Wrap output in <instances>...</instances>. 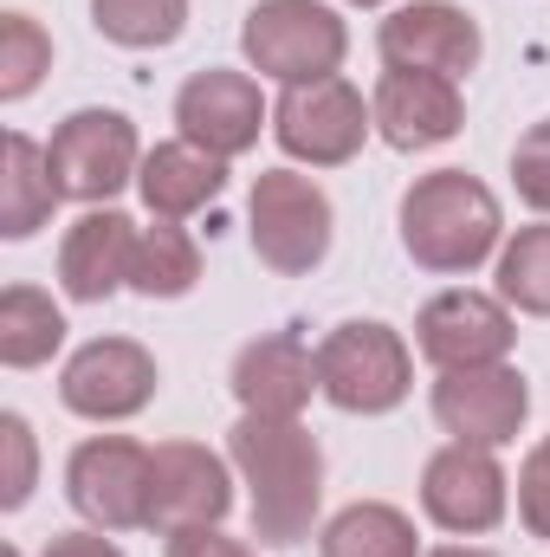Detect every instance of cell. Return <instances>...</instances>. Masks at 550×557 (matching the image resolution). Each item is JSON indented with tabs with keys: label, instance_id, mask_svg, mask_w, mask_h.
Wrapping results in <instances>:
<instances>
[{
	"label": "cell",
	"instance_id": "cell-1",
	"mask_svg": "<svg viewBox=\"0 0 550 557\" xmlns=\"http://www.w3.org/2000/svg\"><path fill=\"white\" fill-rule=\"evenodd\" d=\"M227 454L253 493V539L273 552L311 539V519L324 499V454L311 428H298L291 416H240L227 434Z\"/></svg>",
	"mask_w": 550,
	"mask_h": 557
},
{
	"label": "cell",
	"instance_id": "cell-2",
	"mask_svg": "<svg viewBox=\"0 0 550 557\" xmlns=\"http://www.w3.org/2000/svg\"><path fill=\"white\" fill-rule=\"evenodd\" d=\"M499 195L466 169H434L402 195V247L427 273H473L499 247Z\"/></svg>",
	"mask_w": 550,
	"mask_h": 557
},
{
	"label": "cell",
	"instance_id": "cell-3",
	"mask_svg": "<svg viewBox=\"0 0 550 557\" xmlns=\"http://www.w3.org/2000/svg\"><path fill=\"white\" fill-rule=\"evenodd\" d=\"M409 344L376 324V318H350L317 344V389L343 409V416H389L409 396Z\"/></svg>",
	"mask_w": 550,
	"mask_h": 557
},
{
	"label": "cell",
	"instance_id": "cell-4",
	"mask_svg": "<svg viewBox=\"0 0 550 557\" xmlns=\"http://www.w3.org/2000/svg\"><path fill=\"white\" fill-rule=\"evenodd\" d=\"M240 46L266 78L311 85V78H337V65L350 52V33L317 0H260L240 26Z\"/></svg>",
	"mask_w": 550,
	"mask_h": 557
},
{
	"label": "cell",
	"instance_id": "cell-5",
	"mask_svg": "<svg viewBox=\"0 0 550 557\" xmlns=\"http://www.w3.org/2000/svg\"><path fill=\"white\" fill-rule=\"evenodd\" d=\"M247 221H253V253L285 278L311 273V267L330 253V195H324L311 175L266 169V175L253 182Z\"/></svg>",
	"mask_w": 550,
	"mask_h": 557
},
{
	"label": "cell",
	"instance_id": "cell-6",
	"mask_svg": "<svg viewBox=\"0 0 550 557\" xmlns=\"http://www.w3.org/2000/svg\"><path fill=\"white\" fill-rule=\"evenodd\" d=\"M376 111H363V91L343 78H311V85H285L273 111V137L285 156L311 162V169H337L350 162L370 137Z\"/></svg>",
	"mask_w": 550,
	"mask_h": 557
},
{
	"label": "cell",
	"instance_id": "cell-7",
	"mask_svg": "<svg viewBox=\"0 0 550 557\" xmlns=\"http://www.w3.org/2000/svg\"><path fill=\"white\" fill-rule=\"evenodd\" d=\"M149 486H155V447H137L124 434H98L72 454L65 493L72 506L104 525V532H137L149 525Z\"/></svg>",
	"mask_w": 550,
	"mask_h": 557
},
{
	"label": "cell",
	"instance_id": "cell-8",
	"mask_svg": "<svg viewBox=\"0 0 550 557\" xmlns=\"http://www.w3.org/2000/svg\"><path fill=\"white\" fill-rule=\"evenodd\" d=\"M52 182L65 201H111L124 182H137V124L124 111H72L46 143Z\"/></svg>",
	"mask_w": 550,
	"mask_h": 557
},
{
	"label": "cell",
	"instance_id": "cell-9",
	"mask_svg": "<svg viewBox=\"0 0 550 557\" xmlns=\"http://www.w3.org/2000/svg\"><path fill=\"white\" fill-rule=\"evenodd\" d=\"M532 416V389L518 370L505 363H479V370H440L434 383V421L453 434V441H473V447H505Z\"/></svg>",
	"mask_w": 550,
	"mask_h": 557
},
{
	"label": "cell",
	"instance_id": "cell-10",
	"mask_svg": "<svg viewBox=\"0 0 550 557\" xmlns=\"http://www.w3.org/2000/svg\"><path fill=\"white\" fill-rule=\"evenodd\" d=\"M59 396H65L72 416L85 421H130L155 396V357L142 344H130V337H98V344H85L65 363Z\"/></svg>",
	"mask_w": 550,
	"mask_h": 557
},
{
	"label": "cell",
	"instance_id": "cell-11",
	"mask_svg": "<svg viewBox=\"0 0 550 557\" xmlns=\"http://www.w3.org/2000/svg\"><path fill=\"white\" fill-rule=\"evenodd\" d=\"M421 506L440 532H492L505 519V467L492 447L447 441L421 473Z\"/></svg>",
	"mask_w": 550,
	"mask_h": 557
},
{
	"label": "cell",
	"instance_id": "cell-12",
	"mask_svg": "<svg viewBox=\"0 0 550 557\" xmlns=\"http://www.w3.org/2000/svg\"><path fill=\"white\" fill-rule=\"evenodd\" d=\"M175 124H182V143H195V149L234 162V156H247V149L260 143L266 104H260V85H253L247 72H221V65H208V72H195V78L182 85V98H175Z\"/></svg>",
	"mask_w": 550,
	"mask_h": 557
},
{
	"label": "cell",
	"instance_id": "cell-13",
	"mask_svg": "<svg viewBox=\"0 0 550 557\" xmlns=\"http://www.w3.org/2000/svg\"><path fill=\"white\" fill-rule=\"evenodd\" d=\"M421 331V357L440 363V370H479V363H505L512 350V311L486 292H440L421 305L414 318Z\"/></svg>",
	"mask_w": 550,
	"mask_h": 557
},
{
	"label": "cell",
	"instance_id": "cell-14",
	"mask_svg": "<svg viewBox=\"0 0 550 557\" xmlns=\"http://www.w3.org/2000/svg\"><path fill=\"white\" fill-rule=\"evenodd\" d=\"M486 39H479V20L447 7V0H414L396 7L383 20V59L402 65V72H440V78H466L479 65Z\"/></svg>",
	"mask_w": 550,
	"mask_h": 557
},
{
	"label": "cell",
	"instance_id": "cell-15",
	"mask_svg": "<svg viewBox=\"0 0 550 557\" xmlns=\"http://www.w3.org/2000/svg\"><path fill=\"white\" fill-rule=\"evenodd\" d=\"M234 506L227 460L208 454L201 441H162L155 447V486H149V525L182 532V525H221Z\"/></svg>",
	"mask_w": 550,
	"mask_h": 557
},
{
	"label": "cell",
	"instance_id": "cell-16",
	"mask_svg": "<svg viewBox=\"0 0 550 557\" xmlns=\"http://www.w3.org/2000/svg\"><path fill=\"white\" fill-rule=\"evenodd\" d=\"M370 111H376V131L396 149H434V143L460 137V124H466V104H460L453 78H440V72H402V65L383 72Z\"/></svg>",
	"mask_w": 550,
	"mask_h": 557
},
{
	"label": "cell",
	"instance_id": "cell-17",
	"mask_svg": "<svg viewBox=\"0 0 550 557\" xmlns=\"http://www.w3.org/2000/svg\"><path fill=\"white\" fill-rule=\"evenodd\" d=\"M130 260H137V221L117 208H91L72 221V234L59 247V285L78 305H98L117 285H130Z\"/></svg>",
	"mask_w": 550,
	"mask_h": 557
},
{
	"label": "cell",
	"instance_id": "cell-18",
	"mask_svg": "<svg viewBox=\"0 0 550 557\" xmlns=\"http://www.w3.org/2000/svg\"><path fill=\"white\" fill-rule=\"evenodd\" d=\"M311 389H317V357L291 331H273V337H260V344H247L234 357V396H240L247 416L298 421V409L311 403Z\"/></svg>",
	"mask_w": 550,
	"mask_h": 557
},
{
	"label": "cell",
	"instance_id": "cell-19",
	"mask_svg": "<svg viewBox=\"0 0 550 557\" xmlns=\"http://www.w3.org/2000/svg\"><path fill=\"white\" fill-rule=\"evenodd\" d=\"M137 188L155 221H188L195 208H208L227 188V162L195 143H155L137 169Z\"/></svg>",
	"mask_w": 550,
	"mask_h": 557
},
{
	"label": "cell",
	"instance_id": "cell-20",
	"mask_svg": "<svg viewBox=\"0 0 550 557\" xmlns=\"http://www.w3.org/2000/svg\"><path fill=\"white\" fill-rule=\"evenodd\" d=\"M59 201H65V195H59V182H52L46 149L13 131L7 149H0V234H7V240L39 234V227L52 221V208H59Z\"/></svg>",
	"mask_w": 550,
	"mask_h": 557
},
{
	"label": "cell",
	"instance_id": "cell-21",
	"mask_svg": "<svg viewBox=\"0 0 550 557\" xmlns=\"http://www.w3.org/2000/svg\"><path fill=\"white\" fill-rule=\"evenodd\" d=\"M65 344V318L39 285H7L0 292V363L7 370H39Z\"/></svg>",
	"mask_w": 550,
	"mask_h": 557
},
{
	"label": "cell",
	"instance_id": "cell-22",
	"mask_svg": "<svg viewBox=\"0 0 550 557\" xmlns=\"http://www.w3.org/2000/svg\"><path fill=\"white\" fill-rule=\"evenodd\" d=\"M317 557H414V525L383 499H357L324 525Z\"/></svg>",
	"mask_w": 550,
	"mask_h": 557
},
{
	"label": "cell",
	"instance_id": "cell-23",
	"mask_svg": "<svg viewBox=\"0 0 550 557\" xmlns=\"http://www.w3.org/2000/svg\"><path fill=\"white\" fill-rule=\"evenodd\" d=\"M201 278V247L175 227V221H155L137 234V260H130V285L142 298H182L195 292Z\"/></svg>",
	"mask_w": 550,
	"mask_h": 557
},
{
	"label": "cell",
	"instance_id": "cell-24",
	"mask_svg": "<svg viewBox=\"0 0 550 557\" xmlns=\"http://www.w3.org/2000/svg\"><path fill=\"white\" fill-rule=\"evenodd\" d=\"M91 26H98L111 46L155 52V46H175V39H182L188 0H91Z\"/></svg>",
	"mask_w": 550,
	"mask_h": 557
},
{
	"label": "cell",
	"instance_id": "cell-25",
	"mask_svg": "<svg viewBox=\"0 0 550 557\" xmlns=\"http://www.w3.org/2000/svg\"><path fill=\"white\" fill-rule=\"evenodd\" d=\"M499 292H505V305L550 318V227H525L499 253Z\"/></svg>",
	"mask_w": 550,
	"mask_h": 557
},
{
	"label": "cell",
	"instance_id": "cell-26",
	"mask_svg": "<svg viewBox=\"0 0 550 557\" xmlns=\"http://www.w3.org/2000/svg\"><path fill=\"white\" fill-rule=\"evenodd\" d=\"M46 65H52L46 26H39L33 13H7V20H0V98L20 104V98L46 78Z\"/></svg>",
	"mask_w": 550,
	"mask_h": 557
},
{
	"label": "cell",
	"instance_id": "cell-27",
	"mask_svg": "<svg viewBox=\"0 0 550 557\" xmlns=\"http://www.w3.org/2000/svg\"><path fill=\"white\" fill-rule=\"evenodd\" d=\"M0 447H7V473H0V506L20 512L33 499V428L20 416H0Z\"/></svg>",
	"mask_w": 550,
	"mask_h": 557
},
{
	"label": "cell",
	"instance_id": "cell-28",
	"mask_svg": "<svg viewBox=\"0 0 550 557\" xmlns=\"http://www.w3.org/2000/svg\"><path fill=\"white\" fill-rule=\"evenodd\" d=\"M512 182H518V195H525L538 214H550V117L538 131L518 137V149H512Z\"/></svg>",
	"mask_w": 550,
	"mask_h": 557
},
{
	"label": "cell",
	"instance_id": "cell-29",
	"mask_svg": "<svg viewBox=\"0 0 550 557\" xmlns=\"http://www.w3.org/2000/svg\"><path fill=\"white\" fill-rule=\"evenodd\" d=\"M518 512L538 539H550V441H538L518 467Z\"/></svg>",
	"mask_w": 550,
	"mask_h": 557
},
{
	"label": "cell",
	"instance_id": "cell-30",
	"mask_svg": "<svg viewBox=\"0 0 550 557\" xmlns=\"http://www.w3.org/2000/svg\"><path fill=\"white\" fill-rule=\"evenodd\" d=\"M168 557H253V552L234 545V539L214 532V525H182V532H168Z\"/></svg>",
	"mask_w": 550,
	"mask_h": 557
},
{
	"label": "cell",
	"instance_id": "cell-31",
	"mask_svg": "<svg viewBox=\"0 0 550 557\" xmlns=\"http://www.w3.org/2000/svg\"><path fill=\"white\" fill-rule=\"evenodd\" d=\"M39 557H124V552L111 539H98V532H59Z\"/></svg>",
	"mask_w": 550,
	"mask_h": 557
},
{
	"label": "cell",
	"instance_id": "cell-32",
	"mask_svg": "<svg viewBox=\"0 0 550 557\" xmlns=\"http://www.w3.org/2000/svg\"><path fill=\"white\" fill-rule=\"evenodd\" d=\"M434 557H492V552H473V545H440Z\"/></svg>",
	"mask_w": 550,
	"mask_h": 557
},
{
	"label": "cell",
	"instance_id": "cell-33",
	"mask_svg": "<svg viewBox=\"0 0 550 557\" xmlns=\"http://www.w3.org/2000/svg\"><path fill=\"white\" fill-rule=\"evenodd\" d=\"M357 7H383V0H357Z\"/></svg>",
	"mask_w": 550,
	"mask_h": 557
},
{
	"label": "cell",
	"instance_id": "cell-34",
	"mask_svg": "<svg viewBox=\"0 0 550 557\" xmlns=\"http://www.w3.org/2000/svg\"><path fill=\"white\" fill-rule=\"evenodd\" d=\"M7 557H20V552H7Z\"/></svg>",
	"mask_w": 550,
	"mask_h": 557
}]
</instances>
